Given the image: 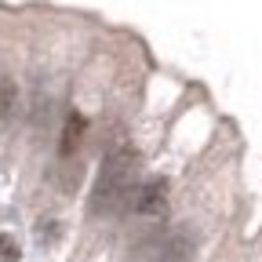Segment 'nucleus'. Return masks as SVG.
I'll return each mask as SVG.
<instances>
[{
    "label": "nucleus",
    "instance_id": "1",
    "mask_svg": "<svg viewBox=\"0 0 262 262\" xmlns=\"http://www.w3.org/2000/svg\"><path fill=\"white\" fill-rule=\"evenodd\" d=\"M193 237L186 233V229H179V233H164L153 241V262H189L193 258Z\"/></svg>",
    "mask_w": 262,
    "mask_h": 262
},
{
    "label": "nucleus",
    "instance_id": "2",
    "mask_svg": "<svg viewBox=\"0 0 262 262\" xmlns=\"http://www.w3.org/2000/svg\"><path fill=\"white\" fill-rule=\"evenodd\" d=\"M131 208L142 211V215H160L164 211V182L153 179L149 186H139L135 196H131Z\"/></svg>",
    "mask_w": 262,
    "mask_h": 262
},
{
    "label": "nucleus",
    "instance_id": "3",
    "mask_svg": "<svg viewBox=\"0 0 262 262\" xmlns=\"http://www.w3.org/2000/svg\"><path fill=\"white\" fill-rule=\"evenodd\" d=\"M15 106H18V91H15V84L11 80H0V117H11L15 113Z\"/></svg>",
    "mask_w": 262,
    "mask_h": 262
}]
</instances>
